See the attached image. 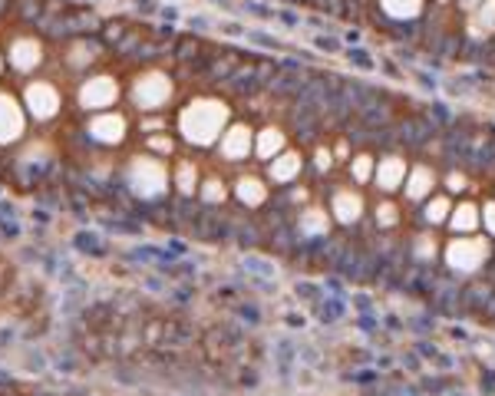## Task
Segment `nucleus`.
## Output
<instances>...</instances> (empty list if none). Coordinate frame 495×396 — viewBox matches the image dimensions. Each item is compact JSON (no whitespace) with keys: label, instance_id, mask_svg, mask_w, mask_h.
I'll return each mask as SVG.
<instances>
[{"label":"nucleus","instance_id":"obj_26","mask_svg":"<svg viewBox=\"0 0 495 396\" xmlns=\"http://www.w3.org/2000/svg\"><path fill=\"white\" fill-rule=\"evenodd\" d=\"M482 218H485V228L495 235V201H489L485 205V212H482Z\"/></svg>","mask_w":495,"mask_h":396},{"label":"nucleus","instance_id":"obj_19","mask_svg":"<svg viewBox=\"0 0 495 396\" xmlns=\"http://www.w3.org/2000/svg\"><path fill=\"white\" fill-rule=\"evenodd\" d=\"M476 23H479L485 33L495 30V0H482V7L476 10Z\"/></svg>","mask_w":495,"mask_h":396},{"label":"nucleus","instance_id":"obj_18","mask_svg":"<svg viewBox=\"0 0 495 396\" xmlns=\"http://www.w3.org/2000/svg\"><path fill=\"white\" fill-rule=\"evenodd\" d=\"M383 10L390 17H416L420 14V0H383Z\"/></svg>","mask_w":495,"mask_h":396},{"label":"nucleus","instance_id":"obj_29","mask_svg":"<svg viewBox=\"0 0 495 396\" xmlns=\"http://www.w3.org/2000/svg\"><path fill=\"white\" fill-rule=\"evenodd\" d=\"M317 168H330V152H324V149L317 152Z\"/></svg>","mask_w":495,"mask_h":396},{"label":"nucleus","instance_id":"obj_7","mask_svg":"<svg viewBox=\"0 0 495 396\" xmlns=\"http://www.w3.org/2000/svg\"><path fill=\"white\" fill-rule=\"evenodd\" d=\"M83 106H109L113 99H116V83L113 79H90L86 86H83Z\"/></svg>","mask_w":495,"mask_h":396},{"label":"nucleus","instance_id":"obj_5","mask_svg":"<svg viewBox=\"0 0 495 396\" xmlns=\"http://www.w3.org/2000/svg\"><path fill=\"white\" fill-rule=\"evenodd\" d=\"M27 106H30V112L37 119H50V116L57 112V106H60V96L53 92V86L37 83V86L27 90Z\"/></svg>","mask_w":495,"mask_h":396},{"label":"nucleus","instance_id":"obj_8","mask_svg":"<svg viewBox=\"0 0 495 396\" xmlns=\"http://www.w3.org/2000/svg\"><path fill=\"white\" fill-rule=\"evenodd\" d=\"M363 212V201L360 195H350V192H337L333 195V215L344 221V225H353Z\"/></svg>","mask_w":495,"mask_h":396},{"label":"nucleus","instance_id":"obj_14","mask_svg":"<svg viewBox=\"0 0 495 396\" xmlns=\"http://www.w3.org/2000/svg\"><path fill=\"white\" fill-rule=\"evenodd\" d=\"M476 225H479V212H476L472 205H459V208L452 212V228H456V231L469 235Z\"/></svg>","mask_w":495,"mask_h":396},{"label":"nucleus","instance_id":"obj_9","mask_svg":"<svg viewBox=\"0 0 495 396\" xmlns=\"http://www.w3.org/2000/svg\"><path fill=\"white\" fill-rule=\"evenodd\" d=\"M248 149H251V132H248V126H235V129L225 136V142H222V152H225L228 159H241V155H248Z\"/></svg>","mask_w":495,"mask_h":396},{"label":"nucleus","instance_id":"obj_25","mask_svg":"<svg viewBox=\"0 0 495 396\" xmlns=\"http://www.w3.org/2000/svg\"><path fill=\"white\" fill-rule=\"evenodd\" d=\"M205 198H208V201H222V198H225V185L218 182V179H211V182L205 185Z\"/></svg>","mask_w":495,"mask_h":396},{"label":"nucleus","instance_id":"obj_31","mask_svg":"<svg viewBox=\"0 0 495 396\" xmlns=\"http://www.w3.org/2000/svg\"><path fill=\"white\" fill-rule=\"evenodd\" d=\"M463 3H479V0H463Z\"/></svg>","mask_w":495,"mask_h":396},{"label":"nucleus","instance_id":"obj_3","mask_svg":"<svg viewBox=\"0 0 495 396\" xmlns=\"http://www.w3.org/2000/svg\"><path fill=\"white\" fill-rule=\"evenodd\" d=\"M133 185L142 195H159L165 188V172L162 166H155L152 159H139L133 166Z\"/></svg>","mask_w":495,"mask_h":396},{"label":"nucleus","instance_id":"obj_1","mask_svg":"<svg viewBox=\"0 0 495 396\" xmlns=\"http://www.w3.org/2000/svg\"><path fill=\"white\" fill-rule=\"evenodd\" d=\"M228 109L222 103H211V99H198L195 106H188L182 112V132L188 142H198V146H208L211 139L222 132L225 126Z\"/></svg>","mask_w":495,"mask_h":396},{"label":"nucleus","instance_id":"obj_6","mask_svg":"<svg viewBox=\"0 0 495 396\" xmlns=\"http://www.w3.org/2000/svg\"><path fill=\"white\" fill-rule=\"evenodd\" d=\"M23 129V119H20V109L10 96H0V142H10V139L20 136Z\"/></svg>","mask_w":495,"mask_h":396},{"label":"nucleus","instance_id":"obj_22","mask_svg":"<svg viewBox=\"0 0 495 396\" xmlns=\"http://www.w3.org/2000/svg\"><path fill=\"white\" fill-rule=\"evenodd\" d=\"M370 168H373L370 155H360V159L350 166V172H353V179H357V182H367V179H370Z\"/></svg>","mask_w":495,"mask_h":396},{"label":"nucleus","instance_id":"obj_21","mask_svg":"<svg viewBox=\"0 0 495 396\" xmlns=\"http://www.w3.org/2000/svg\"><path fill=\"white\" fill-rule=\"evenodd\" d=\"M446 215H449V201H446V198H433V201H429V208H426V218H429L433 225H439Z\"/></svg>","mask_w":495,"mask_h":396},{"label":"nucleus","instance_id":"obj_27","mask_svg":"<svg viewBox=\"0 0 495 396\" xmlns=\"http://www.w3.org/2000/svg\"><path fill=\"white\" fill-rule=\"evenodd\" d=\"M152 149H155V152H172V139L155 136V139H152Z\"/></svg>","mask_w":495,"mask_h":396},{"label":"nucleus","instance_id":"obj_23","mask_svg":"<svg viewBox=\"0 0 495 396\" xmlns=\"http://www.w3.org/2000/svg\"><path fill=\"white\" fill-rule=\"evenodd\" d=\"M179 185H182V192H195V168L182 166L179 168Z\"/></svg>","mask_w":495,"mask_h":396},{"label":"nucleus","instance_id":"obj_17","mask_svg":"<svg viewBox=\"0 0 495 396\" xmlns=\"http://www.w3.org/2000/svg\"><path fill=\"white\" fill-rule=\"evenodd\" d=\"M238 198L244 201V205H261V201H264V185L258 182V179H241Z\"/></svg>","mask_w":495,"mask_h":396},{"label":"nucleus","instance_id":"obj_20","mask_svg":"<svg viewBox=\"0 0 495 396\" xmlns=\"http://www.w3.org/2000/svg\"><path fill=\"white\" fill-rule=\"evenodd\" d=\"M300 225H304V231H307V235H320V231L327 228V215H324V212H307Z\"/></svg>","mask_w":495,"mask_h":396},{"label":"nucleus","instance_id":"obj_13","mask_svg":"<svg viewBox=\"0 0 495 396\" xmlns=\"http://www.w3.org/2000/svg\"><path fill=\"white\" fill-rule=\"evenodd\" d=\"M403 172L406 166L400 162V159H387V162H380V175H376V182H380V188H396V185L403 182Z\"/></svg>","mask_w":495,"mask_h":396},{"label":"nucleus","instance_id":"obj_4","mask_svg":"<svg viewBox=\"0 0 495 396\" xmlns=\"http://www.w3.org/2000/svg\"><path fill=\"white\" fill-rule=\"evenodd\" d=\"M168 96H172V83L159 73H149L135 83V103L139 106H162Z\"/></svg>","mask_w":495,"mask_h":396},{"label":"nucleus","instance_id":"obj_28","mask_svg":"<svg viewBox=\"0 0 495 396\" xmlns=\"http://www.w3.org/2000/svg\"><path fill=\"white\" fill-rule=\"evenodd\" d=\"M433 248H436V244L429 241V238H423V241H420V255H423V258H429V255H433Z\"/></svg>","mask_w":495,"mask_h":396},{"label":"nucleus","instance_id":"obj_11","mask_svg":"<svg viewBox=\"0 0 495 396\" xmlns=\"http://www.w3.org/2000/svg\"><path fill=\"white\" fill-rule=\"evenodd\" d=\"M298 172H300V155L287 152V155H281V159H274V166H271V179H274V182H291Z\"/></svg>","mask_w":495,"mask_h":396},{"label":"nucleus","instance_id":"obj_12","mask_svg":"<svg viewBox=\"0 0 495 396\" xmlns=\"http://www.w3.org/2000/svg\"><path fill=\"white\" fill-rule=\"evenodd\" d=\"M14 66L17 70H33L37 63H40V46L33 43V40H20V43L14 46Z\"/></svg>","mask_w":495,"mask_h":396},{"label":"nucleus","instance_id":"obj_30","mask_svg":"<svg viewBox=\"0 0 495 396\" xmlns=\"http://www.w3.org/2000/svg\"><path fill=\"white\" fill-rule=\"evenodd\" d=\"M449 185H452V188H463L465 179H463V175H449Z\"/></svg>","mask_w":495,"mask_h":396},{"label":"nucleus","instance_id":"obj_24","mask_svg":"<svg viewBox=\"0 0 495 396\" xmlns=\"http://www.w3.org/2000/svg\"><path fill=\"white\" fill-rule=\"evenodd\" d=\"M376 221H380L383 228H390L393 221H396V208H393V205H380V208H376Z\"/></svg>","mask_w":495,"mask_h":396},{"label":"nucleus","instance_id":"obj_15","mask_svg":"<svg viewBox=\"0 0 495 396\" xmlns=\"http://www.w3.org/2000/svg\"><path fill=\"white\" fill-rule=\"evenodd\" d=\"M429 188H433V172H429V168H416V172H413V179H409V185H406V195L423 198Z\"/></svg>","mask_w":495,"mask_h":396},{"label":"nucleus","instance_id":"obj_10","mask_svg":"<svg viewBox=\"0 0 495 396\" xmlns=\"http://www.w3.org/2000/svg\"><path fill=\"white\" fill-rule=\"evenodd\" d=\"M90 132L96 139H103V142H116V139H122V132H126V122H122L119 116H99V119H93Z\"/></svg>","mask_w":495,"mask_h":396},{"label":"nucleus","instance_id":"obj_16","mask_svg":"<svg viewBox=\"0 0 495 396\" xmlns=\"http://www.w3.org/2000/svg\"><path fill=\"white\" fill-rule=\"evenodd\" d=\"M281 146H284V136H281L278 129H264V132H261V139H258V155L271 159V155L281 152Z\"/></svg>","mask_w":495,"mask_h":396},{"label":"nucleus","instance_id":"obj_2","mask_svg":"<svg viewBox=\"0 0 495 396\" xmlns=\"http://www.w3.org/2000/svg\"><path fill=\"white\" fill-rule=\"evenodd\" d=\"M446 258L456 271H476L482 261L489 258V244L479 241V238H459L446 248Z\"/></svg>","mask_w":495,"mask_h":396}]
</instances>
